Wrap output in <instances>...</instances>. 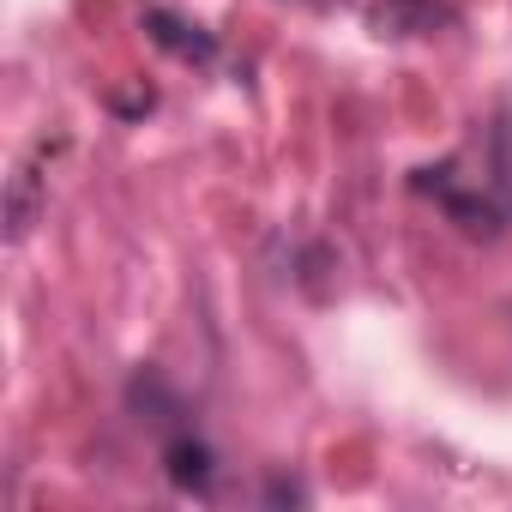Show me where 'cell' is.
Wrapping results in <instances>:
<instances>
[{
	"label": "cell",
	"instance_id": "4",
	"mask_svg": "<svg viewBox=\"0 0 512 512\" xmlns=\"http://www.w3.org/2000/svg\"><path fill=\"white\" fill-rule=\"evenodd\" d=\"M163 470H169V482H175L181 494H205V488H211V476H217V458H211V446H205V440L175 434V440L163 446Z\"/></svg>",
	"mask_w": 512,
	"mask_h": 512
},
{
	"label": "cell",
	"instance_id": "6",
	"mask_svg": "<svg viewBox=\"0 0 512 512\" xmlns=\"http://www.w3.org/2000/svg\"><path fill=\"white\" fill-rule=\"evenodd\" d=\"M266 500H272V506H302V500H308V488H302V482H290V476H272V482H266Z\"/></svg>",
	"mask_w": 512,
	"mask_h": 512
},
{
	"label": "cell",
	"instance_id": "1",
	"mask_svg": "<svg viewBox=\"0 0 512 512\" xmlns=\"http://www.w3.org/2000/svg\"><path fill=\"white\" fill-rule=\"evenodd\" d=\"M67 139H37L31 145V157L19 163V175H13V187H7V235L13 241H25L31 235V223H37V211H43V169H49V157L61 151Z\"/></svg>",
	"mask_w": 512,
	"mask_h": 512
},
{
	"label": "cell",
	"instance_id": "2",
	"mask_svg": "<svg viewBox=\"0 0 512 512\" xmlns=\"http://www.w3.org/2000/svg\"><path fill=\"white\" fill-rule=\"evenodd\" d=\"M374 37H434L440 25H452L446 0H374L368 7Z\"/></svg>",
	"mask_w": 512,
	"mask_h": 512
},
{
	"label": "cell",
	"instance_id": "3",
	"mask_svg": "<svg viewBox=\"0 0 512 512\" xmlns=\"http://www.w3.org/2000/svg\"><path fill=\"white\" fill-rule=\"evenodd\" d=\"M145 37L157 43V49H169V55H181V61H217V37L211 31H199V25H187V19H175V13H145Z\"/></svg>",
	"mask_w": 512,
	"mask_h": 512
},
{
	"label": "cell",
	"instance_id": "5",
	"mask_svg": "<svg viewBox=\"0 0 512 512\" xmlns=\"http://www.w3.org/2000/svg\"><path fill=\"white\" fill-rule=\"evenodd\" d=\"M127 404H133L139 422H151V428H175V422H181V398H175V386H169L157 368H139V374L127 380Z\"/></svg>",
	"mask_w": 512,
	"mask_h": 512
}]
</instances>
